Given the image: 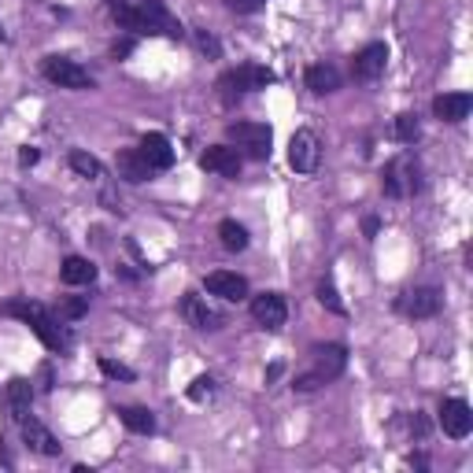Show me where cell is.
<instances>
[{
	"label": "cell",
	"instance_id": "6da1fadb",
	"mask_svg": "<svg viewBox=\"0 0 473 473\" xmlns=\"http://www.w3.org/2000/svg\"><path fill=\"white\" fill-rule=\"evenodd\" d=\"M108 12L122 30H130V34H148V38L160 34L171 41H178L185 34L181 22L167 12L163 0H108Z\"/></svg>",
	"mask_w": 473,
	"mask_h": 473
},
{
	"label": "cell",
	"instance_id": "7a4b0ae2",
	"mask_svg": "<svg viewBox=\"0 0 473 473\" xmlns=\"http://www.w3.org/2000/svg\"><path fill=\"white\" fill-rule=\"evenodd\" d=\"M344 366H348V348H344V344H319V348H311L307 366L296 373L293 385H296V392H314V389L337 381Z\"/></svg>",
	"mask_w": 473,
	"mask_h": 473
},
{
	"label": "cell",
	"instance_id": "3957f363",
	"mask_svg": "<svg viewBox=\"0 0 473 473\" xmlns=\"http://www.w3.org/2000/svg\"><path fill=\"white\" fill-rule=\"evenodd\" d=\"M4 314H12V319H22L30 329H34L41 340H45V348H52V352H63L67 348V333H63V322L56 319V314H48L41 303H8L4 307Z\"/></svg>",
	"mask_w": 473,
	"mask_h": 473
},
{
	"label": "cell",
	"instance_id": "277c9868",
	"mask_svg": "<svg viewBox=\"0 0 473 473\" xmlns=\"http://www.w3.org/2000/svg\"><path fill=\"white\" fill-rule=\"evenodd\" d=\"M270 82H274V71L256 67V63H244V67H233V71H226L223 78H218V92H223L226 104H233L237 97H244V92L267 89Z\"/></svg>",
	"mask_w": 473,
	"mask_h": 473
},
{
	"label": "cell",
	"instance_id": "5b68a950",
	"mask_svg": "<svg viewBox=\"0 0 473 473\" xmlns=\"http://www.w3.org/2000/svg\"><path fill=\"white\" fill-rule=\"evenodd\" d=\"M230 141L237 148H244L251 160H270V145H274V130L267 122H230Z\"/></svg>",
	"mask_w": 473,
	"mask_h": 473
},
{
	"label": "cell",
	"instance_id": "8992f818",
	"mask_svg": "<svg viewBox=\"0 0 473 473\" xmlns=\"http://www.w3.org/2000/svg\"><path fill=\"white\" fill-rule=\"evenodd\" d=\"M418 163L411 160V155H399V160H392L389 167H385V174H381V185H385V193L389 197H411V193H418L422 188V181H418Z\"/></svg>",
	"mask_w": 473,
	"mask_h": 473
},
{
	"label": "cell",
	"instance_id": "52a82bcc",
	"mask_svg": "<svg viewBox=\"0 0 473 473\" xmlns=\"http://www.w3.org/2000/svg\"><path fill=\"white\" fill-rule=\"evenodd\" d=\"M45 78L52 85H59V89H74V92L97 85V82H92V74L85 67H78V63L67 59V56H48L45 59Z\"/></svg>",
	"mask_w": 473,
	"mask_h": 473
},
{
	"label": "cell",
	"instance_id": "ba28073f",
	"mask_svg": "<svg viewBox=\"0 0 473 473\" xmlns=\"http://www.w3.org/2000/svg\"><path fill=\"white\" fill-rule=\"evenodd\" d=\"M319 160H322V141L314 130H296L293 141H289V167L296 174H314L319 171Z\"/></svg>",
	"mask_w": 473,
	"mask_h": 473
},
{
	"label": "cell",
	"instance_id": "9c48e42d",
	"mask_svg": "<svg viewBox=\"0 0 473 473\" xmlns=\"http://www.w3.org/2000/svg\"><path fill=\"white\" fill-rule=\"evenodd\" d=\"M444 307V296H440V289H407L399 300H396V311L407 314V319H433V314Z\"/></svg>",
	"mask_w": 473,
	"mask_h": 473
},
{
	"label": "cell",
	"instance_id": "30bf717a",
	"mask_svg": "<svg viewBox=\"0 0 473 473\" xmlns=\"http://www.w3.org/2000/svg\"><path fill=\"white\" fill-rule=\"evenodd\" d=\"M440 429H444L451 440H466L473 429V411L466 399H444L440 403Z\"/></svg>",
	"mask_w": 473,
	"mask_h": 473
},
{
	"label": "cell",
	"instance_id": "8fae6325",
	"mask_svg": "<svg viewBox=\"0 0 473 473\" xmlns=\"http://www.w3.org/2000/svg\"><path fill=\"white\" fill-rule=\"evenodd\" d=\"M251 319H256L263 329H281L289 319V307H285V296H277V293H263L251 300Z\"/></svg>",
	"mask_w": 473,
	"mask_h": 473
},
{
	"label": "cell",
	"instance_id": "7c38bea8",
	"mask_svg": "<svg viewBox=\"0 0 473 473\" xmlns=\"http://www.w3.org/2000/svg\"><path fill=\"white\" fill-rule=\"evenodd\" d=\"M204 289L218 300H230V303H241L248 296V281L241 274H230V270H215L204 277Z\"/></svg>",
	"mask_w": 473,
	"mask_h": 473
},
{
	"label": "cell",
	"instance_id": "4fadbf2b",
	"mask_svg": "<svg viewBox=\"0 0 473 473\" xmlns=\"http://www.w3.org/2000/svg\"><path fill=\"white\" fill-rule=\"evenodd\" d=\"M241 152L230 148V145H211L204 155H200V167L211 171V174H223V178H237L241 174Z\"/></svg>",
	"mask_w": 473,
	"mask_h": 473
},
{
	"label": "cell",
	"instance_id": "5bb4252c",
	"mask_svg": "<svg viewBox=\"0 0 473 473\" xmlns=\"http://www.w3.org/2000/svg\"><path fill=\"white\" fill-rule=\"evenodd\" d=\"M385 63H389V48H385L381 41H373V45H366V48L355 56L352 71H355L359 82H373V78L385 74Z\"/></svg>",
	"mask_w": 473,
	"mask_h": 473
},
{
	"label": "cell",
	"instance_id": "9a60e30c",
	"mask_svg": "<svg viewBox=\"0 0 473 473\" xmlns=\"http://www.w3.org/2000/svg\"><path fill=\"white\" fill-rule=\"evenodd\" d=\"M19 429H22V444H26L30 451H38V455H48V459H52V455H59V444H56V436H52V433H48V429H45V425H41L38 418H30V415H26V418L19 422Z\"/></svg>",
	"mask_w": 473,
	"mask_h": 473
},
{
	"label": "cell",
	"instance_id": "2e32d148",
	"mask_svg": "<svg viewBox=\"0 0 473 473\" xmlns=\"http://www.w3.org/2000/svg\"><path fill=\"white\" fill-rule=\"evenodd\" d=\"M137 152L145 155V163L152 171H171L174 167V148H171V141L163 134H145V141H141Z\"/></svg>",
	"mask_w": 473,
	"mask_h": 473
},
{
	"label": "cell",
	"instance_id": "e0dca14e",
	"mask_svg": "<svg viewBox=\"0 0 473 473\" xmlns=\"http://www.w3.org/2000/svg\"><path fill=\"white\" fill-rule=\"evenodd\" d=\"M469 111H473L469 92H444V97L433 101V115L440 122H462V118H469Z\"/></svg>",
	"mask_w": 473,
	"mask_h": 473
},
{
	"label": "cell",
	"instance_id": "ac0fdd59",
	"mask_svg": "<svg viewBox=\"0 0 473 473\" xmlns=\"http://www.w3.org/2000/svg\"><path fill=\"white\" fill-rule=\"evenodd\" d=\"M181 314L188 319V326H197V329H218L223 326V319L204 303V296H197V293H188L185 300H181Z\"/></svg>",
	"mask_w": 473,
	"mask_h": 473
},
{
	"label": "cell",
	"instance_id": "d6986e66",
	"mask_svg": "<svg viewBox=\"0 0 473 473\" xmlns=\"http://www.w3.org/2000/svg\"><path fill=\"white\" fill-rule=\"evenodd\" d=\"M307 89L319 92V97L337 92L340 89V71L333 67V63H314V67H307Z\"/></svg>",
	"mask_w": 473,
	"mask_h": 473
},
{
	"label": "cell",
	"instance_id": "ffe728a7",
	"mask_svg": "<svg viewBox=\"0 0 473 473\" xmlns=\"http://www.w3.org/2000/svg\"><path fill=\"white\" fill-rule=\"evenodd\" d=\"M118 178L134 181V185H141V181H148V178H152V167L145 163V155H141L137 148L118 152Z\"/></svg>",
	"mask_w": 473,
	"mask_h": 473
},
{
	"label": "cell",
	"instance_id": "44dd1931",
	"mask_svg": "<svg viewBox=\"0 0 473 473\" xmlns=\"http://www.w3.org/2000/svg\"><path fill=\"white\" fill-rule=\"evenodd\" d=\"M59 277H63V285H92V281H97V267H92L89 259H82V256H67L63 259Z\"/></svg>",
	"mask_w": 473,
	"mask_h": 473
},
{
	"label": "cell",
	"instance_id": "7402d4cb",
	"mask_svg": "<svg viewBox=\"0 0 473 473\" xmlns=\"http://www.w3.org/2000/svg\"><path fill=\"white\" fill-rule=\"evenodd\" d=\"M30 403H34V389H30L26 377H12L8 381V407H12V418L22 422L30 415Z\"/></svg>",
	"mask_w": 473,
	"mask_h": 473
},
{
	"label": "cell",
	"instance_id": "603a6c76",
	"mask_svg": "<svg viewBox=\"0 0 473 473\" xmlns=\"http://www.w3.org/2000/svg\"><path fill=\"white\" fill-rule=\"evenodd\" d=\"M115 415L122 418V425L130 429V433H141V436L155 433V415L148 411V407H118Z\"/></svg>",
	"mask_w": 473,
	"mask_h": 473
},
{
	"label": "cell",
	"instance_id": "cb8c5ba5",
	"mask_svg": "<svg viewBox=\"0 0 473 473\" xmlns=\"http://www.w3.org/2000/svg\"><path fill=\"white\" fill-rule=\"evenodd\" d=\"M218 241H223L226 251H244L248 248V230L237 223V218H223V223H218Z\"/></svg>",
	"mask_w": 473,
	"mask_h": 473
},
{
	"label": "cell",
	"instance_id": "d4e9b609",
	"mask_svg": "<svg viewBox=\"0 0 473 473\" xmlns=\"http://www.w3.org/2000/svg\"><path fill=\"white\" fill-rule=\"evenodd\" d=\"M71 171L74 174H82V178H89V181H97V178H104V163L97 160V155H89V152H82V148H74L71 152Z\"/></svg>",
	"mask_w": 473,
	"mask_h": 473
},
{
	"label": "cell",
	"instance_id": "484cf974",
	"mask_svg": "<svg viewBox=\"0 0 473 473\" xmlns=\"http://www.w3.org/2000/svg\"><path fill=\"white\" fill-rule=\"evenodd\" d=\"M85 311H89V300H85V296H74V300H63V303L56 307V319H59V322H74V319H82Z\"/></svg>",
	"mask_w": 473,
	"mask_h": 473
},
{
	"label": "cell",
	"instance_id": "4316f807",
	"mask_svg": "<svg viewBox=\"0 0 473 473\" xmlns=\"http://www.w3.org/2000/svg\"><path fill=\"white\" fill-rule=\"evenodd\" d=\"M418 134H422L418 115H399V118H396V137H399L403 145H415V141H418Z\"/></svg>",
	"mask_w": 473,
	"mask_h": 473
},
{
	"label": "cell",
	"instance_id": "83f0119b",
	"mask_svg": "<svg viewBox=\"0 0 473 473\" xmlns=\"http://www.w3.org/2000/svg\"><path fill=\"white\" fill-rule=\"evenodd\" d=\"M319 300H322V307H329L333 314H344V303H340V296H337V289H333V281H322V285H319Z\"/></svg>",
	"mask_w": 473,
	"mask_h": 473
},
{
	"label": "cell",
	"instance_id": "f1b7e54d",
	"mask_svg": "<svg viewBox=\"0 0 473 473\" xmlns=\"http://www.w3.org/2000/svg\"><path fill=\"white\" fill-rule=\"evenodd\" d=\"M223 4H226L230 12H237V15H256V12L267 8V0H223Z\"/></svg>",
	"mask_w": 473,
	"mask_h": 473
},
{
	"label": "cell",
	"instance_id": "f546056e",
	"mask_svg": "<svg viewBox=\"0 0 473 473\" xmlns=\"http://www.w3.org/2000/svg\"><path fill=\"white\" fill-rule=\"evenodd\" d=\"M101 370H104L108 377H118V381H134V370L122 366V363H115V359H101Z\"/></svg>",
	"mask_w": 473,
	"mask_h": 473
},
{
	"label": "cell",
	"instance_id": "4dcf8cb0",
	"mask_svg": "<svg viewBox=\"0 0 473 473\" xmlns=\"http://www.w3.org/2000/svg\"><path fill=\"white\" fill-rule=\"evenodd\" d=\"M215 392V381H211V377H197V381H193V389H188V399H207Z\"/></svg>",
	"mask_w": 473,
	"mask_h": 473
},
{
	"label": "cell",
	"instance_id": "1f68e13d",
	"mask_svg": "<svg viewBox=\"0 0 473 473\" xmlns=\"http://www.w3.org/2000/svg\"><path fill=\"white\" fill-rule=\"evenodd\" d=\"M197 45H200V48H204L207 56H215V59L223 56V45H218V41H215V38L207 34V30H200V34H197Z\"/></svg>",
	"mask_w": 473,
	"mask_h": 473
},
{
	"label": "cell",
	"instance_id": "d6a6232c",
	"mask_svg": "<svg viewBox=\"0 0 473 473\" xmlns=\"http://www.w3.org/2000/svg\"><path fill=\"white\" fill-rule=\"evenodd\" d=\"M38 160H41V152H38V148H30V145L19 152V167H34Z\"/></svg>",
	"mask_w": 473,
	"mask_h": 473
},
{
	"label": "cell",
	"instance_id": "836d02e7",
	"mask_svg": "<svg viewBox=\"0 0 473 473\" xmlns=\"http://www.w3.org/2000/svg\"><path fill=\"white\" fill-rule=\"evenodd\" d=\"M363 230H366V237L373 241V233H377V218H366V223H363Z\"/></svg>",
	"mask_w": 473,
	"mask_h": 473
},
{
	"label": "cell",
	"instance_id": "e575fe53",
	"mask_svg": "<svg viewBox=\"0 0 473 473\" xmlns=\"http://www.w3.org/2000/svg\"><path fill=\"white\" fill-rule=\"evenodd\" d=\"M130 48H134V41H122V45H115V56H130Z\"/></svg>",
	"mask_w": 473,
	"mask_h": 473
},
{
	"label": "cell",
	"instance_id": "d590c367",
	"mask_svg": "<svg viewBox=\"0 0 473 473\" xmlns=\"http://www.w3.org/2000/svg\"><path fill=\"white\" fill-rule=\"evenodd\" d=\"M4 38H8V34H4V26H0V41H4Z\"/></svg>",
	"mask_w": 473,
	"mask_h": 473
}]
</instances>
